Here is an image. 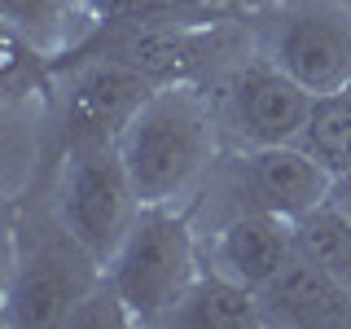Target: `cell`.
<instances>
[{
	"label": "cell",
	"mask_w": 351,
	"mask_h": 329,
	"mask_svg": "<svg viewBox=\"0 0 351 329\" xmlns=\"http://www.w3.org/2000/svg\"><path fill=\"white\" fill-rule=\"evenodd\" d=\"M224 149L215 93L202 80L158 84L119 132V154L141 206H193Z\"/></svg>",
	"instance_id": "6da1fadb"
},
{
	"label": "cell",
	"mask_w": 351,
	"mask_h": 329,
	"mask_svg": "<svg viewBox=\"0 0 351 329\" xmlns=\"http://www.w3.org/2000/svg\"><path fill=\"white\" fill-rule=\"evenodd\" d=\"M101 277L106 263L44 202L36 215L14 219L0 321L14 329H62L75 303Z\"/></svg>",
	"instance_id": "7a4b0ae2"
},
{
	"label": "cell",
	"mask_w": 351,
	"mask_h": 329,
	"mask_svg": "<svg viewBox=\"0 0 351 329\" xmlns=\"http://www.w3.org/2000/svg\"><path fill=\"white\" fill-rule=\"evenodd\" d=\"M202 268V233L189 206H141L136 224L106 263V277L136 325H167Z\"/></svg>",
	"instance_id": "3957f363"
},
{
	"label": "cell",
	"mask_w": 351,
	"mask_h": 329,
	"mask_svg": "<svg viewBox=\"0 0 351 329\" xmlns=\"http://www.w3.org/2000/svg\"><path fill=\"white\" fill-rule=\"evenodd\" d=\"M58 145L44 202L97 259L110 263L141 215V193L119 154V136H66Z\"/></svg>",
	"instance_id": "277c9868"
},
{
	"label": "cell",
	"mask_w": 351,
	"mask_h": 329,
	"mask_svg": "<svg viewBox=\"0 0 351 329\" xmlns=\"http://www.w3.org/2000/svg\"><path fill=\"white\" fill-rule=\"evenodd\" d=\"M246 18L255 44L312 97L351 88V9L338 0H281Z\"/></svg>",
	"instance_id": "5b68a950"
},
{
	"label": "cell",
	"mask_w": 351,
	"mask_h": 329,
	"mask_svg": "<svg viewBox=\"0 0 351 329\" xmlns=\"http://www.w3.org/2000/svg\"><path fill=\"white\" fill-rule=\"evenodd\" d=\"M211 93H215V110H219V127H224L228 149H263V145L299 141L316 101L259 44L219 75Z\"/></svg>",
	"instance_id": "8992f818"
},
{
	"label": "cell",
	"mask_w": 351,
	"mask_h": 329,
	"mask_svg": "<svg viewBox=\"0 0 351 329\" xmlns=\"http://www.w3.org/2000/svg\"><path fill=\"white\" fill-rule=\"evenodd\" d=\"M158 88L154 75L132 66L119 53L106 49H80L71 62L53 66L49 84V110L58 123V141L66 136H119L128 119L149 101Z\"/></svg>",
	"instance_id": "52a82bcc"
},
{
	"label": "cell",
	"mask_w": 351,
	"mask_h": 329,
	"mask_svg": "<svg viewBox=\"0 0 351 329\" xmlns=\"http://www.w3.org/2000/svg\"><path fill=\"white\" fill-rule=\"evenodd\" d=\"M206 189L228 197V206L215 215L272 211L294 224L312 206H321L325 197H334V175L299 141H290V145H263V149H224V158L211 171Z\"/></svg>",
	"instance_id": "ba28073f"
},
{
	"label": "cell",
	"mask_w": 351,
	"mask_h": 329,
	"mask_svg": "<svg viewBox=\"0 0 351 329\" xmlns=\"http://www.w3.org/2000/svg\"><path fill=\"white\" fill-rule=\"evenodd\" d=\"M197 233L202 263L246 290H263L294 255V224L272 211H228Z\"/></svg>",
	"instance_id": "9c48e42d"
},
{
	"label": "cell",
	"mask_w": 351,
	"mask_h": 329,
	"mask_svg": "<svg viewBox=\"0 0 351 329\" xmlns=\"http://www.w3.org/2000/svg\"><path fill=\"white\" fill-rule=\"evenodd\" d=\"M259 303L268 325H285V329L351 325V290L338 277H329L321 263L299 255V246H294L290 263L259 290Z\"/></svg>",
	"instance_id": "30bf717a"
},
{
	"label": "cell",
	"mask_w": 351,
	"mask_h": 329,
	"mask_svg": "<svg viewBox=\"0 0 351 329\" xmlns=\"http://www.w3.org/2000/svg\"><path fill=\"white\" fill-rule=\"evenodd\" d=\"M5 36L22 40L44 62H66L101 31V5L97 0H0Z\"/></svg>",
	"instance_id": "8fae6325"
},
{
	"label": "cell",
	"mask_w": 351,
	"mask_h": 329,
	"mask_svg": "<svg viewBox=\"0 0 351 329\" xmlns=\"http://www.w3.org/2000/svg\"><path fill=\"white\" fill-rule=\"evenodd\" d=\"M167 325L176 329H263L268 316H263L259 290H246V285L202 268V277L189 285V294L167 316Z\"/></svg>",
	"instance_id": "7c38bea8"
},
{
	"label": "cell",
	"mask_w": 351,
	"mask_h": 329,
	"mask_svg": "<svg viewBox=\"0 0 351 329\" xmlns=\"http://www.w3.org/2000/svg\"><path fill=\"white\" fill-rule=\"evenodd\" d=\"M294 246L351 290V211L338 197H325L303 219H294Z\"/></svg>",
	"instance_id": "4fadbf2b"
},
{
	"label": "cell",
	"mask_w": 351,
	"mask_h": 329,
	"mask_svg": "<svg viewBox=\"0 0 351 329\" xmlns=\"http://www.w3.org/2000/svg\"><path fill=\"white\" fill-rule=\"evenodd\" d=\"M299 145L312 154L334 180L351 171V88L316 97L312 114H307V123L299 132Z\"/></svg>",
	"instance_id": "5bb4252c"
},
{
	"label": "cell",
	"mask_w": 351,
	"mask_h": 329,
	"mask_svg": "<svg viewBox=\"0 0 351 329\" xmlns=\"http://www.w3.org/2000/svg\"><path fill=\"white\" fill-rule=\"evenodd\" d=\"M62 329H136V316L128 312L123 294L110 285V277H101L80 303H75V312L66 316Z\"/></svg>",
	"instance_id": "9a60e30c"
},
{
	"label": "cell",
	"mask_w": 351,
	"mask_h": 329,
	"mask_svg": "<svg viewBox=\"0 0 351 329\" xmlns=\"http://www.w3.org/2000/svg\"><path fill=\"white\" fill-rule=\"evenodd\" d=\"M106 18L123 14H149V9H180V5H202V0H97Z\"/></svg>",
	"instance_id": "2e32d148"
},
{
	"label": "cell",
	"mask_w": 351,
	"mask_h": 329,
	"mask_svg": "<svg viewBox=\"0 0 351 329\" xmlns=\"http://www.w3.org/2000/svg\"><path fill=\"white\" fill-rule=\"evenodd\" d=\"M219 5L237 9V14H259V9H272V5H281V0H219Z\"/></svg>",
	"instance_id": "e0dca14e"
},
{
	"label": "cell",
	"mask_w": 351,
	"mask_h": 329,
	"mask_svg": "<svg viewBox=\"0 0 351 329\" xmlns=\"http://www.w3.org/2000/svg\"><path fill=\"white\" fill-rule=\"evenodd\" d=\"M334 197H338V202H343L347 211H351V171H347V175H338V180H334Z\"/></svg>",
	"instance_id": "ac0fdd59"
},
{
	"label": "cell",
	"mask_w": 351,
	"mask_h": 329,
	"mask_svg": "<svg viewBox=\"0 0 351 329\" xmlns=\"http://www.w3.org/2000/svg\"><path fill=\"white\" fill-rule=\"evenodd\" d=\"M338 5H343V9H351V0H338Z\"/></svg>",
	"instance_id": "d6986e66"
}]
</instances>
